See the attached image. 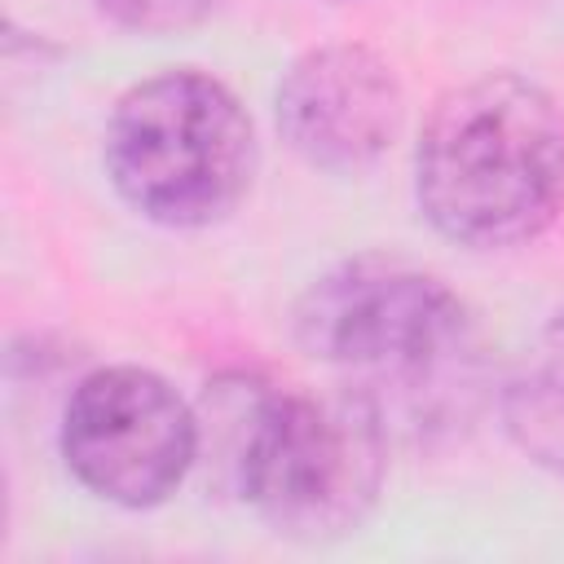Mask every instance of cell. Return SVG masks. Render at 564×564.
Here are the masks:
<instances>
[{"label": "cell", "instance_id": "6da1fadb", "mask_svg": "<svg viewBox=\"0 0 564 564\" xmlns=\"http://www.w3.org/2000/svg\"><path fill=\"white\" fill-rule=\"evenodd\" d=\"M198 463L291 542L348 538L379 502L388 432L370 392H300L256 375L207 383Z\"/></svg>", "mask_w": 564, "mask_h": 564}, {"label": "cell", "instance_id": "7a4b0ae2", "mask_svg": "<svg viewBox=\"0 0 564 564\" xmlns=\"http://www.w3.org/2000/svg\"><path fill=\"white\" fill-rule=\"evenodd\" d=\"M427 225L471 251L533 242L564 212V110L511 70L449 88L414 145Z\"/></svg>", "mask_w": 564, "mask_h": 564}, {"label": "cell", "instance_id": "3957f363", "mask_svg": "<svg viewBox=\"0 0 564 564\" xmlns=\"http://www.w3.org/2000/svg\"><path fill=\"white\" fill-rule=\"evenodd\" d=\"M106 176L145 220L203 229L225 220L256 176V128L242 101L203 70L132 84L106 123Z\"/></svg>", "mask_w": 564, "mask_h": 564}, {"label": "cell", "instance_id": "277c9868", "mask_svg": "<svg viewBox=\"0 0 564 564\" xmlns=\"http://www.w3.org/2000/svg\"><path fill=\"white\" fill-rule=\"evenodd\" d=\"M295 344L335 370L397 388H441L471 352L463 300L432 273L361 256L313 278L291 313Z\"/></svg>", "mask_w": 564, "mask_h": 564}, {"label": "cell", "instance_id": "5b68a950", "mask_svg": "<svg viewBox=\"0 0 564 564\" xmlns=\"http://www.w3.org/2000/svg\"><path fill=\"white\" fill-rule=\"evenodd\" d=\"M57 445L93 498L141 511L172 498L198 463V419L154 370L101 366L75 383Z\"/></svg>", "mask_w": 564, "mask_h": 564}, {"label": "cell", "instance_id": "8992f818", "mask_svg": "<svg viewBox=\"0 0 564 564\" xmlns=\"http://www.w3.org/2000/svg\"><path fill=\"white\" fill-rule=\"evenodd\" d=\"M278 132L322 172L370 167L401 132L405 93L388 57L366 44H317L278 79Z\"/></svg>", "mask_w": 564, "mask_h": 564}, {"label": "cell", "instance_id": "52a82bcc", "mask_svg": "<svg viewBox=\"0 0 564 564\" xmlns=\"http://www.w3.org/2000/svg\"><path fill=\"white\" fill-rule=\"evenodd\" d=\"M502 423L529 463L564 476V313H555L529 339L507 375Z\"/></svg>", "mask_w": 564, "mask_h": 564}, {"label": "cell", "instance_id": "ba28073f", "mask_svg": "<svg viewBox=\"0 0 564 564\" xmlns=\"http://www.w3.org/2000/svg\"><path fill=\"white\" fill-rule=\"evenodd\" d=\"M115 26L141 35H172L198 26L220 0H93Z\"/></svg>", "mask_w": 564, "mask_h": 564}]
</instances>
